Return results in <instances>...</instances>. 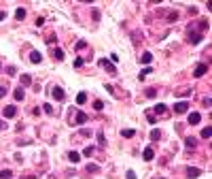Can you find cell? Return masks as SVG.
<instances>
[{"instance_id": "obj_17", "label": "cell", "mask_w": 212, "mask_h": 179, "mask_svg": "<svg viewBox=\"0 0 212 179\" xmlns=\"http://www.w3.org/2000/svg\"><path fill=\"white\" fill-rule=\"evenodd\" d=\"M159 139H161V132H159V130H151V141L155 143V141H159Z\"/></svg>"}, {"instance_id": "obj_27", "label": "cell", "mask_w": 212, "mask_h": 179, "mask_svg": "<svg viewBox=\"0 0 212 179\" xmlns=\"http://www.w3.org/2000/svg\"><path fill=\"white\" fill-rule=\"evenodd\" d=\"M151 71H153V68H151V66H149V68H144L142 73H140V75H138V79H144L147 75H151Z\"/></svg>"}, {"instance_id": "obj_21", "label": "cell", "mask_w": 212, "mask_h": 179, "mask_svg": "<svg viewBox=\"0 0 212 179\" xmlns=\"http://www.w3.org/2000/svg\"><path fill=\"white\" fill-rule=\"evenodd\" d=\"M53 56H55L57 60H64V56H66V53H64V49H60V47H57V49L53 51Z\"/></svg>"}, {"instance_id": "obj_1", "label": "cell", "mask_w": 212, "mask_h": 179, "mask_svg": "<svg viewBox=\"0 0 212 179\" xmlns=\"http://www.w3.org/2000/svg\"><path fill=\"white\" fill-rule=\"evenodd\" d=\"M98 64H102V66H104V68H106V71H108L110 75H115V73H117V66H115V64H112L110 60H106V58H102V60H100Z\"/></svg>"}, {"instance_id": "obj_24", "label": "cell", "mask_w": 212, "mask_h": 179, "mask_svg": "<svg viewBox=\"0 0 212 179\" xmlns=\"http://www.w3.org/2000/svg\"><path fill=\"white\" fill-rule=\"evenodd\" d=\"M98 171H100L98 164H87V173H98Z\"/></svg>"}, {"instance_id": "obj_10", "label": "cell", "mask_w": 212, "mask_h": 179, "mask_svg": "<svg viewBox=\"0 0 212 179\" xmlns=\"http://www.w3.org/2000/svg\"><path fill=\"white\" fill-rule=\"evenodd\" d=\"M199 120H202V113H191V115H189V124H191V126L199 124Z\"/></svg>"}, {"instance_id": "obj_32", "label": "cell", "mask_w": 212, "mask_h": 179, "mask_svg": "<svg viewBox=\"0 0 212 179\" xmlns=\"http://www.w3.org/2000/svg\"><path fill=\"white\" fill-rule=\"evenodd\" d=\"M4 96H7V87L0 85V98H4Z\"/></svg>"}, {"instance_id": "obj_12", "label": "cell", "mask_w": 212, "mask_h": 179, "mask_svg": "<svg viewBox=\"0 0 212 179\" xmlns=\"http://www.w3.org/2000/svg\"><path fill=\"white\" fill-rule=\"evenodd\" d=\"M68 158H70V162H79V160H81V153H79V151H70Z\"/></svg>"}, {"instance_id": "obj_37", "label": "cell", "mask_w": 212, "mask_h": 179, "mask_svg": "<svg viewBox=\"0 0 212 179\" xmlns=\"http://www.w3.org/2000/svg\"><path fill=\"white\" fill-rule=\"evenodd\" d=\"M0 130H4V122H0Z\"/></svg>"}, {"instance_id": "obj_26", "label": "cell", "mask_w": 212, "mask_h": 179, "mask_svg": "<svg viewBox=\"0 0 212 179\" xmlns=\"http://www.w3.org/2000/svg\"><path fill=\"white\" fill-rule=\"evenodd\" d=\"M72 122H77V124H83V122H87V115H83V113H81V115H77Z\"/></svg>"}, {"instance_id": "obj_5", "label": "cell", "mask_w": 212, "mask_h": 179, "mask_svg": "<svg viewBox=\"0 0 212 179\" xmlns=\"http://www.w3.org/2000/svg\"><path fill=\"white\" fill-rule=\"evenodd\" d=\"M53 98H55V100H64V98H66L64 90H62L60 85H55V87H53Z\"/></svg>"}, {"instance_id": "obj_6", "label": "cell", "mask_w": 212, "mask_h": 179, "mask_svg": "<svg viewBox=\"0 0 212 179\" xmlns=\"http://www.w3.org/2000/svg\"><path fill=\"white\" fill-rule=\"evenodd\" d=\"M142 158H144V160H147V162H149V160H153V158H155V151H153V147H147V149H144V151H142Z\"/></svg>"}, {"instance_id": "obj_9", "label": "cell", "mask_w": 212, "mask_h": 179, "mask_svg": "<svg viewBox=\"0 0 212 179\" xmlns=\"http://www.w3.org/2000/svg\"><path fill=\"white\" fill-rule=\"evenodd\" d=\"M184 145L189 147V149H193V147H197V139H195V137H187V139H184Z\"/></svg>"}, {"instance_id": "obj_19", "label": "cell", "mask_w": 212, "mask_h": 179, "mask_svg": "<svg viewBox=\"0 0 212 179\" xmlns=\"http://www.w3.org/2000/svg\"><path fill=\"white\" fill-rule=\"evenodd\" d=\"M134 132H136V130H129V128H125V130H121V137L129 139V137H134Z\"/></svg>"}, {"instance_id": "obj_31", "label": "cell", "mask_w": 212, "mask_h": 179, "mask_svg": "<svg viewBox=\"0 0 212 179\" xmlns=\"http://www.w3.org/2000/svg\"><path fill=\"white\" fill-rule=\"evenodd\" d=\"M83 64H85V62H83V58H77V60H74V68H81Z\"/></svg>"}, {"instance_id": "obj_30", "label": "cell", "mask_w": 212, "mask_h": 179, "mask_svg": "<svg viewBox=\"0 0 212 179\" xmlns=\"http://www.w3.org/2000/svg\"><path fill=\"white\" fill-rule=\"evenodd\" d=\"M42 111H45V113H53V107L45 102V105H42Z\"/></svg>"}, {"instance_id": "obj_33", "label": "cell", "mask_w": 212, "mask_h": 179, "mask_svg": "<svg viewBox=\"0 0 212 179\" xmlns=\"http://www.w3.org/2000/svg\"><path fill=\"white\" fill-rule=\"evenodd\" d=\"M98 141H100V143H102V145H104V143H106V139H104V134H102V132H98Z\"/></svg>"}, {"instance_id": "obj_36", "label": "cell", "mask_w": 212, "mask_h": 179, "mask_svg": "<svg viewBox=\"0 0 212 179\" xmlns=\"http://www.w3.org/2000/svg\"><path fill=\"white\" fill-rule=\"evenodd\" d=\"M4 17H7V13H4V11H0V21H2Z\"/></svg>"}, {"instance_id": "obj_28", "label": "cell", "mask_w": 212, "mask_h": 179, "mask_svg": "<svg viewBox=\"0 0 212 179\" xmlns=\"http://www.w3.org/2000/svg\"><path fill=\"white\" fill-rule=\"evenodd\" d=\"M93 109H96V111H102V109H104V102H102V100H96V102H93Z\"/></svg>"}, {"instance_id": "obj_14", "label": "cell", "mask_w": 212, "mask_h": 179, "mask_svg": "<svg viewBox=\"0 0 212 179\" xmlns=\"http://www.w3.org/2000/svg\"><path fill=\"white\" fill-rule=\"evenodd\" d=\"M26 98V94H23V87H17L15 90V100H23Z\"/></svg>"}, {"instance_id": "obj_7", "label": "cell", "mask_w": 212, "mask_h": 179, "mask_svg": "<svg viewBox=\"0 0 212 179\" xmlns=\"http://www.w3.org/2000/svg\"><path fill=\"white\" fill-rule=\"evenodd\" d=\"M206 71H208V64H199L197 68L193 71V77H202V75H204Z\"/></svg>"}, {"instance_id": "obj_3", "label": "cell", "mask_w": 212, "mask_h": 179, "mask_svg": "<svg viewBox=\"0 0 212 179\" xmlns=\"http://www.w3.org/2000/svg\"><path fill=\"white\" fill-rule=\"evenodd\" d=\"M199 173H202V171H199L197 166H189V168H187V177H189V179H197Z\"/></svg>"}, {"instance_id": "obj_35", "label": "cell", "mask_w": 212, "mask_h": 179, "mask_svg": "<svg viewBox=\"0 0 212 179\" xmlns=\"http://www.w3.org/2000/svg\"><path fill=\"white\" fill-rule=\"evenodd\" d=\"M127 179H136V173L134 171H127Z\"/></svg>"}, {"instance_id": "obj_20", "label": "cell", "mask_w": 212, "mask_h": 179, "mask_svg": "<svg viewBox=\"0 0 212 179\" xmlns=\"http://www.w3.org/2000/svg\"><path fill=\"white\" fill-rule=\"evenodd\" d=\"M178 19V11H170L168 13V21H176Z\"/></svg>"}, {"instance_id": "obj_38", "label": "cell", "mask_w": 212, "mask_h": 179, "mask_svg": "<svg viewBox=\"0 0 212 179\" xmlns=\"http://www.w3.org/2000/svg\"><path fill=\"white\" fill-rule=\"evenodd\" d=\"M0 71H2V66H0Z\"/></svg>"}, {"instance_id": "obj_34", "label": "cell", "mask_w": 212, "mask_h": 179, "mask_svg": "<svg viewBox=\"0 0 212 179\" xmlns=\"http://www.w3.org/2000/svg\"><path fill=\"white\" fill-rule=\"evenodd\" d=\"M83 153H85V156H91V153H93V147H85V151H83Z\"/></svg>"}, {"instance_id": "obj_4", "label": "cell", "mask_w": 212, "mask_h": 179, "mask_svg": "<svg viewBox=\"0 0 212 179\" xmlns=\"http://www.w3.org/2000/svg\"><path fill=\"white\" fill-rule=\"evenodd\" d=\"M17 115V107H13V105H9V107H4V117H15Z\"/></svg>"}, {"instance_id": "obj_15", "label": "cell", "mask_w": 212, "mask_h": 179, "mask_svg": "<svg viewBox=\"0 0 212 179\" xmlns=\"http://www.w3.org/2000/svg\"><path fill=\"white\" fill-rule=\"evenodd\" d=\"M85 102H87V94H85V92H81V94L77 96V105H85Z\"/></svg>"}, {"instance_id": "obj_25", "label": "cell", "mask_w": 212, "mask_h": 179, "mask_svg": "<svg viewBox=\"0 0 212 179\" xmlns=\"http://www.w3.org/2000/svg\"><path fill=\"white\" fill-rule=\"evenodd\" d=\"M11 177H13L11 171H0V179H11Z\"/></svg>"}, {"instance_id": "obj_11", "label": "cell", "mask_w": 212, "mask_h": 179, "mask_svg": "<svg viewBox=\"0 0 212 179\" xmlns=\"http://www.w3.org/2000/svg\"><path fill=\"white\" fill-rule=\"evenodd\" d=\"M189 38H191V43H193V45H199V41H202V32H191V36H189Z\"/></svg>"}, {"instance_id": "obj_2", "label": "cell", "mask_w": 212, "mask_h": 179, "mask_svg": "<svg viewBox=\"0 0 212 179\" xmlns=\"http://www.w3.org/2000/svg\"><path fill=\"white\" fill-rule=\"evenodd\" d=\"M174 111H176V113H184V111H189V102H184V100L176 102L174 105Z\"/></svg>"}, {"instance_id": "obj_29", "label": "cell", "mask_w": 212, "mask_h": 179, "mask_svg": "<svg viewBox=\"0 0 212 179\" xmlns=\"http://www.w3.org/2000/svg\"><path fill=\"white\" fill-rule=\"evenodd\" d=\"M155 94H157L155 87H149V90H147V96H149V98H155Z\"/></svg>"}, {"instance_id": "obj_22", "label": "cell", "mask_w": 212, "mask_h": 179, "mask_svg": "<svg viewBox=\"0 0 212 179\" xmlns=\"http://www.w3.org/2000/svg\"><path fill=\"white\" fill-rule=\"evenodd\" d=\"M30 83H32L30 75H21V85H30Z\"/></svg>"}, {"instance_id": "obj_13", "label": "cell", "mask_w": 212, "mask_h": 179, "mask_svg": "<svg viewBox=\"0 0 212 179\" xmlns=\"http://www.w3.org/2000/svg\"><path fill=\"white\" fill-rule=\"evenodd\" d=\"M155 113H168V107L163 105V102H159V105H155Z\"/></svg>"}, {"instance_id": "obj_23", "label": "cell", "mask_w": 212, "mask_h": 179, "mask_svg": "<svg viewBox=\"0 0 212 179\" xmlns=\"http://www.w3.org/2000/svg\"><path fill=\"white\" fill-rule=\"evenodd\" d=\"M202 137H204V139H210V137H212V128H204V130H202Z\"/></svg>"}, {"instance_id": "obj_8", "label": "cell", "mask_w": 212, "mask_h": 179, "mask_svg": "<svg viewBox=\"0 0 212 179\" xmlns=\"http://www.w3.org/2000/svg\"><path fill=\"white\" fill-rule=\"evenodd\" d=\"M30 60H32L34 64H38V62L42 60V56H40V51H36V49H32V51H30Z\"/></svg>"}, {"instance_id": "obj_18", "label": "cell", "mask_w": 212, "mask_h": 179, "mask_svg": "<svg viewBox=\"0 0 212 179\" xmlns=\"http://www.w3.org/2000/svg\"><path fill=\"white\" fill-rule=\"evenodd\" d=\"M151 60H153V56H151L149 51H147V53H142V58H140V62H142V64H149Z\"/></svg>"}, {"instance_id": "obj_16", "label": "cell", "mask_w": 212, "mask_h": 179, "mask_svg": "<svg viewBox=\"0 0 212 179\" xmlns=\"http://www.w3.org/2000/svg\"><path fill=\"white\" fill-rule=\"evenodd\" d=\"M15 17H17L19 21H21V19H26V9H17V11H15Z\"/></svg>"}]
</instances>
